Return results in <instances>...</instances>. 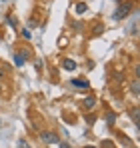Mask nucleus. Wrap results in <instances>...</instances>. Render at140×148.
Segmentation results:
<instances>
[{
    "label": "nucleus",
    "mask_w": 140,
    "mask_h": 148,
    "mask_svg": "<svg viewBox=\"0 0 140 148\" xmlns=\"http://www.w3.org/2000/svg\"><path fill=\"white\" fill-rule=\"evenodd\" d=\"M130 10H132V2H126V4H120V6H118V10L114 12V18H116V20H122V18H126Z\"/></svg>",
    "instance_id": "1"
},
{
    "label": "nucleus",
    "mask_w": 140,
    "mask_h": 148,
    "mask_svg": "<svg viewBox=\"0 0 140 148\" xmlns=\"http://www.w3.org/2000/svg\"><path fill=\"white\" fill-rule=\"evenodd\" d=\"M40 138H42L44 142H50V144H58V136H56V134H52V132H42V134H40Z\"/></svg>",
    "instance_id": "2"
},
{
    "label": "nucleus",
    "mask_w": 140,
    "mask_h": 148,
    "mask_svg": "<svg viewBox=\"0 0 140 148\" xmlns=\"http://www.w3.org/2000/svg\"><path fill=\"white\" fill-rule=\"evenodd\" d=\"M72 84L74 86H80V88H88V80H84V78H74Z\"/></svg>",
    "instance_id": "3"
},
{
    "label": "nucleus",
    "mask_w": 140,
    "mask_h": 148,
    "mask_svg": "<svg viewBox=\"0 0 140 148\" xmlns=\"http://www.w3.org/2000/svg\"><path fill=\"white\" fill-rule=\"evenodd\" d=\"M84 108H92L94 104H96V100H94V96H88V98H84Z\"/></svg>",
    "instance_id": "4"
},
{
    "label": "nucleus",
    "mask_w": 140,
    "mask_h": 148,
    "mask_svg": "<svg viewBox=\"0 0 140 148\" xmlns=\"http://www.w3.org/2000/svg\"><path fill=\"white\" fill-rule=\"evenodd\" d=\"M62 64H64V68H66V70H74V68H76V62H74V60H64V62H62Z\"/></svg>",
    "instance_id": "5"
},
{
    "label": "nucleus",
    "mask_w": 140,
    "mask_h": 148,
    "mask_svg": "<svg viewBox=\"0 0 140 148\" xmlns=\"http://www.w3.org/2000/svg\"><path fill=\"white\" fill-rule=\"evenodd\" d=\"M14 62L16 66H24V54H14Z\"/></svg>",
    "instance_id": "6"
},
{
    "label": "nucleus",
    "mask_w": 140,
    "mask_h": 148,
    "mask_svg": "<svg viewBox=\"0 0 140 148\" xmlns=\"http://www.w3.org/2000/svg\"><path fill=\"white\" fill-rule=\"evenodd\" d=\"M74 10H76V14H82V12H86V4H84V2H80V4H76V8H74Z\"/></svg>",
    "instance_id": "7"
},
{
    "label": "nucleus",
    "mask_w": 140,
    "mask_h": 148,
    "mask_svg": "<svg viewBox=\"0 0 140 148\" xmlns=\"http://www.w3.org/2000/svg\"><path fill=\"white\" fill-rule=\"evenodd\" d=\"M132 92H134V96H138V80L132 82Z\"/></svg>",
    "instance_id": "8"
},
{
    "label": "nucleus",
    "mask_w": 140,
    "mask_h": 148,
    "mask_svg": "<svg viewBox=\"0 0 140 148\" xmlns=\"http://www.w3.org/2000/svg\"><path fill=\"white\" fill-rule=\"evenodd\" d=\"M132 120H134V124L138 126V110H132Z\"/></svg>",
    "instance_id": "9"
},
{
    "label": "nucleus",
    "mask_w": 140,
    "mask_h": 148,
    "mask_svg": "<svg viewBox=\"0 0 140 148\" xmlns=\"http://www.w3.org/2000/svg\"><path fill=\"white\" fill-rule=\"evenodd\" d=\"M106 120H108V124H112L114 120H116V114H108V116H106Z\"/></svg>",
    "instance_id": "10"
},
{
    "label": "nucleus",
    "mask_w": 140,
    "mask_h": 148,
    "mask_svg": "<svg viewBox=\"0 0 140 148\" xmlns=\"http://www.w3.org/2000/svg\"><path fill=\"white\" fill-rule=\"evenodd\" d=\"M22 36H24V38H30V36H32V32H30V30H26V28H24V30H22Z\"/></svg>",
    "instance_id": "11"
},
{
    "label": "nucleus",
    "mask_w": 140,
    "mask_h": 148,
    "mask_svg": "<svg viewBox=\"0 0 140 148\" xmlns=\"http://www.w3.org/2000/svg\"><path fill=\"white\" fill-rule=\"evenodd\" d=\"M18 148H30V146H28V144H26L24 140H20V142H18Z\"/></svg>",
    "instance_id": "12"
},
{
    "label": "nucleus",
    "mask_w": 140,
    "mask_h": 148,
    "mask_svg": "<svg viewBox=\"0 0 140 148\" xmlns=\"http://www.w3.org/2000/svg\"><path fill=\"white\" fill-rule=\"evenodd\" d=\"M6 22H8V24H10V26H16V20H12V18H10V16H8V18H6Z\"/></svg>",
    "instance_id": "13"
},
{
    "label": "nucleus",
    "mask_w": 140,
    "mask_h": 148,
    "mask_svg": "<svg viewBox=\"0 0 140 148\" xmlns=\"http://www.w3.org/2000/svg\"><path fill=\"white\" fill-rule=\"evenodd\" d=\"M0 76H4V70H0Z\"/></svg>",
    "instance_id": "14"
},
{
    "label": "nucleus",
    "mask_w": 140,
    "mask_h": 148,
    "mask_svg": "<svg viewBox=\"0 0 140 148\" xmlns=\"http://www.w3.org/2000/svg\"><path fill=\"white\" fill-rule=\"evenodd\" d=\"M86 148H94V146H86Z\"/></svg>",
    "instance_id": "15"
}]
</instances>
